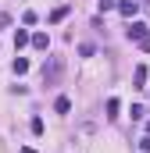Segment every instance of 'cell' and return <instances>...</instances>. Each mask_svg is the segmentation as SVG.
Instances as JSON below:
<instances>
[{
	"instance_id": "12",
	"label": "cell",
	"mask_w": 150,
	"mask_h": 153,
	"mask_svg": "<svg viewBox=\"0 0 150 153\" xmlns=\"http://www.w3.org/2000/svg\"><path fill=\"white\" fill-rule=\"evenodd\" d=\"M22 153H36V150H32V146H25V150H22Z\"/></svg>"
},
{
	"instance_id": "11",
	"label": "cell",
	"mask_w": 150,
	"mask_h": 153,
	"mask_svg": "<svg viewBox=\"0 0 150 153\" xmlns=\"http://www.w3.org/2000/svg\"><path fill=\"white\" fill-rule=\"evenodd\" d=\"M140 150H143V153H150V135H143V139H140Z\"/></svg>"
},
{
	"instance_id": "14",
	"label": "cell",
	"mask_w": 150,
	"mask_h": 153,
	"mask_svg": "<svg viewBox=\"0 0 150 153\" xmlns=\"http://www.w3.org/2000/svg\"><path fill=\"white\" fill-rule=\"evenodd\" d=\"M140 4H150V0H140Z\"/></svg>"
},
{
	"instance_id": "2",
	"label": "cell",
	"mask_w": 150,
	"mask_h": 153,
	"mask_svg": "<svg viewBox=\"0 0 150 153\" xmlns=\"http://www.w3.org/2000/svg\"><path fill=\"white\" fill-rule=\"evenodd\" d=\"M125 36H129V39H136V43H143V39H150V32H147V25H143V22H129Z\"/></svg>"
},
{
	"instance_id": "6",
	"label": "cell",
	"mask_w": 150,
	"mask_h": 153,
	"mask_svg": "<svg viewBox=\"0 0 150 153\" xmlns=\"http://www.w3.org/2000/svg\"><path fill=\"white\" fill-rule=\"evenodd\" d=\"M32 46H36V50H46V46H50L46 32H36V36H32Z\"/></svg>"
},
{
	"instance_id": "1",
	"label": "cell",
	"mask_w": 150,
	"mask_h": 153,
	"mask_svg": "<svg viewBox=\"0 0 150 153\" xmlns=\"http://www.w3.org/2000/svg\"><path fill=\"white\" fill-rule=\"evenodd\" d=\"M61 71H64V61H61V57H46V64H43V82H46V85H57V82H61Z\"/></svg>"
},
{
	"instance_id": "4",
	"label": "cell",
	"mask_w": 150,
	"mask_h": 153,
	"mask_svg": "<svg viewBox=\"0 0 150 153\" xmlns=\"http://www.w3.org/2000/svg\"><path fill=\"white\" fill-rule=\"evenodd\" d=\"M54 111H57V114H68V111H72V100H68V96H57V100H54Z\"/></svg>"
},
{
	"instance_id": "13",
	"label": "cell",
	"mask_w": 150,
	"mask_h": 153,
	"mask_svg": "<svg viewBox=\"0 0 150 153\" xmlns=\"http://www.w3.org/2000/svg\"><path fill=\"white\" fill-rule=\"evenodd\" d=\"M147 135H150V121H147Z\"/></svg>"
},
{
	"instance_id": "5",
	"label": "cell",
	"mask_w": 150,
	"mask_h": 153,
	"mask_svg": "<svg viewBox=\"0 0 150 153\" xmlns=\"http://www.w3.org/2000/svg\"><path fill=\"white\" fill-rule=\"evenodd\" d=\"M29 43H32V36L25 29H14V46H29Z\"/></svg>"
},
{
	"instance_id": "10",
	"label": "cell",
	"mask_w": 150,
	"mask_h": 153,
	"mask_svg": "<svg viewBox=\"0 0 150 153\" xmlns=\"http://www.w3.org/2000/svg\"><path fill=\"white\" fill-rule=\"evenodd\" d=\"M143 82H147V68H143V64H140V68H136V85H140V89H143Z\"/></svg>"
},
{
	"instance_id": "3",
	"label": "cell",
	"mask_w": 150,
	"mask_h": 153,
	"mask_svg": "<svg viewBox=\"0 0 150 153\" xmlns=\"http://www.w3.org/2000/svg\"><path fill=\"white\" fill-rule=\"evenodd\" d=\"M118 11H122L125 18H132V14L140 11V0H122V4H118Z\"/></svg>"
},
{
	"instance_id": "8",
	"label": "cell",
	"mask_w": 150,
	"mask_h": 153,
	"mask_svg": "<svg viewBox=\"0 0 150 153\" xmlns=\"http://www.w3.org/2000/svg\"><path fill=\"white\" fill-rule=\"evenodd\" d=\"M118 107H122V103L111 96V100H107V117H118Z\"/></svg>"
},
{
	"instance_id": "7",
	"label": "cell",
	"mask_w": 150,
	"mask_h": 153,
	"mask_svg": "<svg viewBox=\"0 0 150 153\" xmlns=\"http://www.w3.org/2000/svg\"><path fill=\"white\" fill-rule=\"evenodd\" d=\"M11 68H14V75H25V71H29V61H25V57H14Z\"/></svg>"
},
{
	"instance_id": "9",
	"label": "cell",
	"mask_w": 150,
	"mask_h": 153,
	"mask_svg": "<svg viewBox=\"0 0 150 153\" xmlns=\"http://www.w3.org/2000/svg\"><path fill=\"white\" fill-rule=\"evenodd\" d=\"M64 18H68V7H57V11L50 14V22H64Z\"/></svg>"
}]
</instances>
